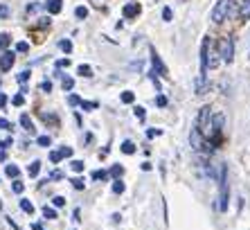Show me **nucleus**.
<instances>
[{"label":"nucleus","mask_w":250,"mask_h":230,"mask_svg":"<svg viewBox=\"0 0 250 230\" xmlns=\"http://www.w3.org/2000/svg\"><path fill=\"white\" fill-rule=\"evenodd\" d=\"M219 212H228V203H230V183H228V165L223 162L219 167Z\"/></svg>","instance_id":"f257e3e1"},{"label":"nucleus","mask_w":250,"mask_h":230,"mask_svg":"<svg viewBox=\"0 0 250 230\" xmlns=\"http://www.w3.org/2000/svg\"><path fill=\"white\" fill-rule=\"evenodd\" d=\"M234 14H237L234 0H219L214 5V9H212V21H214L216 25H221L226 18H232Z\"/></svg>","instance_id":"f03ea898"},{"label":"nucleus","mask_w":250,"mask_h":230,"mask_svg":"<svg viewBox=\"0 0 250 230\" xmlns=\"http://www.w3.org/2000/svg\"><path fill=\"white\" fill-rule=\"evenodd\" d=\"M219 57L223 64H232L234 61V39L232 36H223L219 41Z\"/></svg>","instance_id":"7ed1b4c3"},{"label":"nucleus","mask_w":250,"mask_h":230,"mask_svg":"<svg viewBox=\"0 0 250 230\" xmlns=\"http://www.w3.org/2000/svg\"><path fill=\"white\" fill-rule=\"evenodd\" d=\"M223 127H226V115L223 113H214L212 117H209V133H208V138L209 140H219V136H221Z\"/></svg>","instance_id":"20e7f679"},{"label":"nucleus","mask_w":250,"mask_h":230,"mask_svg":"<svg viewBox=\"0 0 250 230\" xmlns=\"http://www.w3.org/2000/svg\"><path fill=\"white\" fill-rule=\"evenodd\" d=\"M209 117H212L209 106H201V113H198V120H196V129L203 133V136L209 133Z\"/></svg>","instance_id":"39448f33"},{"label":"nucleus","mask_w":250,"mask_h":230,"mask_svg":"<svg viewBox=\"0 0 250 230\" xmlns=\"http://www.w3.org/2000/svg\"><path fill=\"white\" fill-rule=\"evenodd\" d=\"M151 66H153V72H156L158 77H163V79H167L169 77L167 66L163 64V59H160V54L156 52V47H151Z\"/></svg>","instance_id":"423d86ee"},{"label":"nucleus","mask_w":250,"mask_h":230,"mask_svg":"<svg viewBox=\"0 0 250 230\" xmlns=\"http://www.w3.org/2000/svg\"><path fill=\"white\" fill-rule=\"evenodd\" d=\"M209 43H212V41H209V36H205L203 39V43H201V79H208V50H209Z\"/></svg>","instance_id":"0eeeda50"},{"label":"nucleus","mask_w":250,"mask_h":230,"mask_svg":"<svg viewBox=\"0 0 250 230\" xmlns=\"http://www.w3.org/2000/svg\"><path fill=\"white\" fill-rule=\"evenodd\" d=\"M14 64H16V52L2 50V54H0V70H2V72H9V70L14 68Z\"/></svg>","instance_id":"6e6552de"},{"label":"nucleus","mask_w":250,"mask_h":230,"mask_svg":"<svg viewBox=\"0 0 250 230\" xmlns=\"http://www.w3.org/2000/svg\"><path fill=\"white\" fill-rule=\"evenodd\" d=\"M189 147H192L194 151H201V149H203V133L196 129V124H194L192 131H189Z\"/></svg>","instance_id":"1a4fd4ad"},{"label":"nucleus","mask_w":250,"mask_h":230,"mask_svg":"<svg viewBox=\"0 0 250 230\" xmlns=\"http://www.w3.org/2000/svg\"><path fill=\"white\" fill-rule=\"evenodd\" d=\"M221 64V57H219V47H212V43H209V50H208V70H214L216 66Z\"/></svg>","instance_id":"9d476101"},{"label":"nucleus","mask_w":250,"mask_h":230,"mask_svg":"<svg viewBox=\"0 0 250 230\" xmlns=\"http://www.w3.org/2000/svg\"><path fill=\"white\" fill-rule=\"evenodd\" d=\"M140 12H142V7H140L138 2H126L124 9H122V16L124 18H138Z\"/></svg>","instance_id":"9b49d317"},{"label":"nucleus","mask_w":250,"mask_h":230,"mask_svg":"<svg viewBox=\"0 0 250 230\" xmlns=\"http://www.w3.org/2000/svg\"><path fill=\"white\" fill-rule=\"evenodd\" d=\"M45 9H47V14L57 16V14L63 9V0H47V2H45Z\"/></svg>","instance_id":"f8f14e48"},{"label":"nucleus","mask_w":250,"mask_h":230,"mask_svg":"<svg viewBox=\"0 0 250 230\" xmlns=\"http://www.w3.org/2000/svg\"><path fill=\"white\" fill-rule=\"evenodd\" d=\"M21 127H23L27 133H34V131H36L34 122H32V117H29L27 113H23V115H21Z\"/></svg>","instance_id":"ddd939ff"},{"label":"nucleus","mask_w":250,"mask_h":230,"mask_svg":"<svg viewBox=\"0 0 250 230\" xmlns=\"http://www.w3.org/2000/svg\"><path fill=\"white\" fill-rule=\"evenodd\" d=\"M239 18L241 21H250V0H244L239 7Z\"/></svg>","instance_id":"4468645a"},{"label":"nucleus","mask_w":250,"mask_h":230,"mask_svg":"<svg viewBox=\"0 0 250 230\" xmlns=\"http://www.w3.org/2000/svg\"><path fill=\"white\" fill-rule=\"evenodd\" d=\"M120 149H122V154H126V156H133L138 147H135V144L131 142V140H124V142L120 144Z\"/></svg>","instance_id":"2eb2a0df"},{"label":"nucleus","mask_w":250,"mask_h":230,"mask_svg":"<svg viewBox=\"0 0 250 230\" xmlns=\"http://www.w3.org/2000/svg\"><path fill=\"white\" fill-rule=\"evenodd\" d=\"M61 88H63V91H72V88H75V79L70 75H61Z\"/></svg>","instance_id":"dca6fc26"},{"label":"nucleus","mask_w":250,"mask_h":230,"mask_svg":"<svg viewBox=\"0 0 250 230\" xmlns=\"http://www.w3.org/2000/svg\"><path fill=\"white\" fill-rule=\"evenodd\" d=\"M39 172H41V161H34L32 165L27 167V174L32 176V179H36V176H39Z\"/></svg>","instance_id":"f3484780"},{"label":"nucleus","mask_w":250,"mask_h":230,"mask_svg":"<svg viewBox=\"0 0 250 230\" xmlns=\"http://www.w3.org/2000/svg\"><path fill=\"white\" fill-rule=\"evenodd\" d=\"M21 210H23L25 214H34V206H32V201H27V199H21Z\"/></svg>","instance_id":"a211bd4d"},{"label":"nucleus","mask_w":250,"mask_h":230,"mask_svg":"<svg viewBox=\"0 0 250 230\" xmlns=\"http://www.w3.org/2000/svg\"><path fill=\"white\" fill-rule=\"evenodd\" d=\"M108 174H111V179H113V181H115V179H122L124 167H122V165H113V167H111V172H108Z\"/></svg>","instance_id":"6ab92c4d"},{"label":"nucleus","mask_w":250,"mask_h":230,"mask_svg":"<svg viewBox=\"0 0 250 230\" xmlns=\"http://www.w3.org/2000/svg\"><path fill=\"white\" fill-rule=\"evenodd\" d=\"M108 179H111V174L104 172V169H97V172H93V181H102V183H104V181H108Z\"/></svg>","instance_id":"aec40b11"},{"label":"nucleus","mask_w":250,"mask_h":230,"mask_svg":"<svg viewBox=\"0 0 250 230\" xmlns=\"http://www.w3.org/2000/svg\"><path fill=\"white\" fill-rule=\"evenodd\" d=\"M5 174L9 176V179H18L21 169H18V165H7V167H5Z\"/></svg>","instance_id":"412c9836"},{"label":"nucleus","mask_w":250,"mask_h":230,"mask_svg":"<svg viewBox=\"0 0 250 230\" xmlns=\"http://www.w3.org/2000/svg\"><path fill=\"white\" fill-rule=\"evenodd\" d=\"M43 217H45V219H50V221H52V219H57L59 214H57V210H54V207H50V206H43Z\"/></svg>","instance_id":"4be33fe9"},{"label":"nucleus","mask_w":250,"mask_h":230,"mask_svg":"<svg viewBox=\"0 0 250 230\" xmlns=\"http://www.w3.org/2000/svg\"><path fill=\"white\" fill-rule=\"evenodd\" d=\"M59 47H61L65 54H70V52H72V41H70V39H61V41H59Z\"/></svg>","instance_id":"5701e85b"},{"label":"nucleus","mask_w":250,"mask_h":230,"mask_svg":"<svg viewBox=\"0 0 250 230\" xmlns=\"http://www.w3.org/2000/svg\"><path fill=\"white\" fill-rule=\"evenodd\" d=\"M120 99H122L124 104H133V102H135V92H131V91H124L122 95H120Z\"/></svg>","instance_id":"b1692460"},{"label":"nucleus","mask_w":250,"mask_h":230,"mask_svg":"<svg viewBox=\"0 0 250 230\" xmlns=\"http://www.w3.org/2000/svg\"><path fill=\"white\" fill-rule=\"evenodd\" d=\"M9 16H12V9H9L5 2H0V21H7Z\"/></svg>","instance_id":"393cba45"},{"label":"nucleus","mask_w":250,"mask_h":230,"mask_svg":"<svg viewBox=\"0 0 250 230\" xmlns=\"http://www.w3.org/2000/svg\"><path fill=\"white\" fill-rule=\"evenodd\" d=\"M79 75L86 77V79H90V77H93V68H90V66H86V64H82V66H79Z\"/></svg>","instance_id":"a878e982"},{"label":"nucleus","mask_w":250,"mask_h":230,"mask_svg":"<svg viewBox=\"0 0 250 230\" xmlns=\"http://www.w3.org/2000/svg\"><path fill=\"white\" fill-rule=\"evenodd\" d=\"M124 190H126V185H124V181L115 179V183H113V192H115V194H124Z\"/></svg>","instance_id":"bb28decb"},{"label":"nucleus","mask_w":250,"mask_h":230,"mask_svg":"<svg viewBox=\"0 0 250 230\" xmlns=\"http://www.w3.org/2000/svg\"><path fill=\"white\" fill-rule=\"evenodd\" d=\"M12 46V36L9 34H0V50H7Z\"/></svg>","instance_id":"cd10ccee"},{"label":"nucleus","mask_w":250,"mask_h":230,"mask_svg":"<svg viewBox=\"0 0 250 230\" xmlns=\"http://www.w3.org/2000/svg\"><path fill=\"white\" fill-rule=\"evenodd\" d=\"M83 111H95V109H99V104L97 102H88V99H82V104H79Z\"/></svg>","instance_id":"c85d7f7f"},{"label":"nucleus","mask_w":250,"mask_h":230,"mask_svg":"<svg viewBox=\"0 0 250 230\" xmlns=\"http://www.w3.org/2000/svg\"><path fill=\"white\" fill-rule=\"evenodd\" d=\"M75 16L79 18V21H83V18H88V7H83V5H79L75 9Z\"/></svg>","instance_id":"c756f323"},{"label":"nucleus","mask_w":250,"mask_h":230,"mask_svg":"<svg viewBox=\"0 0 250 230\" xmlns=\"http://www.w3.org/2000/svg\"><path fill=\"white\" fill-rule=\"evenodd\" d=\"M36 144H39V147H50V144H52V138H50V136H39V138H36Z\"/></svg>","instance_id":"7c9ffc66"},{"label":"nucleus","mask_w":250,"mask_h":230,"mask_svg":"<svg viewBox=\"0 0 250 230\" xmlns=\"http://www.w3.org/2000/svg\"><path fill=\"white\" fill-rule=\"evenodd\" d=\"M163 21L165 23H171V21H174V12H171V7H165L163 9Z\"/></svg>","instance_id":"2f4dec72"},{"label":"nucleus","mask_w":250,"mask_h":230,"mask_svg":"<svg viewBox=\"0 0 250 230\" xmlns=\"http://www.w3.org/2000/svg\"><path fill=\"white\" fill-rule=\"evenodd\" d=\"M61 179H65V174L61 169H54L52 174H47V181H61Z\"/></svg>","instance_id":"473e14b6"},{"label":"nucleus","mask_w":250,"mask_h":230,"mask_svg":"<svg viewBox=\"0 0 250 230\" xmlns=\"http://www.w3.org/2000/svg\"><path fill=\"white\" fill-rule=\"evenodd\" d=\"M43 120L50 122V124H54V127H59V117L54 113H43Z\"/></svg>","instance_id":"72a5a7b5"},{"label":"nucleus","mask_w":250,"mask_h":230,"mask_svg":"<svg viewBox=\"0 0 250 230\" xmlns=\"http://www.w3.org/2000/svg\"><path fill=\"white\" fill-rule=\"evenodd\" d=\"M29 77H32V72H29V70H23V72H21V75L16 77V79H18V84H27Z\"/></svg>","instance_id":"f704fd0d"},{"label":"nucleus","mask_w":250,"mask_h":230,"mask_svg":"<svg viewBox=\"0 0 250 230\" xmlns=\"http://www.w3.org/2000/svg\"><path fill=\"white\" fill-rule=\"evenodd\" d=\"M167 104H169V99L165 97V95H160V92H158V95H156V106H160V109H165Z\"/></svg>","instance_id":"c9c22d12"},{"label":"nucleus","mask_w":250,"mask_h":230,"mask_svg":"<svg viewBox=\"0 0 250 230\" xmlns=\"http://www.w3.org/2000/svg\"><path fill=\"white\" fill-rule=\"evenodd\" d=\"M16 52H21V54H23V52H29V43H27V41H18V43H16Z\"/></svg>","instance_id":"e433bc0d"},{"label":"nucleus","mask_w":250,"mask_h":230,"mask_svg":"<svg viewBox=\"0 0 250 230\" xmlns=\"http://www.w3.org/2000/svg\"><path fill=\"white\" fill-rule=\"evenodd\" d=\"M12 190L16 192V194H23V190H25L23 181H14V183H12Z\"/></svg>","instance_id":"4c0bfd02"},{"label":"nucleus","mask_w":250,"mask_h":230,"mask_svg":"<svg viewBox=\"0 0 250 230\" xmlns=\"http://www.w3.org/2000/svg\"><path fill=\"white\" fill-rule=\"evenodd\" d=\"M70 167H72V172H83V161H72L70 162Z\"/></svg>","instance_id":"58836bf2"},{"label":"nucleus","mask_w":250,"mask_h":230,"mask_svg":"<svg viewBox=\"0 0 250 230\" xmlns=\"http://www.w3.org/2000/svg\"><path fill=\"white\" fill-rule=\"evenodd\" d=\"M70 183H72V187H75V190H83V187H86L83 179H70Z\"/></svg>","instance_id":"ea45409f"},{"label":"nucleus","mask_w":250,"mask_h":230,"mask_svg":"<svg viewBox=\"0 0 250 230\" xmlns=\"http://www.w3.org/2000/svg\"><path fill=\"white\" fill-rule=\"evenodd\" d=\"M12 104H14V106H23V104H25L23 92H18V95H14V97H12Z\"/></svg>","instance_id":"a19ab883"},{"label":"nucleus","mask_w":250,"mask_h":230,"mask_svg":"<svg viewBox=\"0 0 250 230\" xmlns=\"http://www.w3.org/2000/svg\"><path fill=\"white\" fill-rule=\"evenodd\" d=\"M0 129H5V131H14V124L9 120H5V117H0Z\"/></svg>","instance_id":"79ce46f5"},{"label":"nucleus","mask_w":250,"mask_h":230,"mask_svg":"<svg viewBox=\"0 0 250 230\" xmlns=\"http://www.w3.org/2000/svg\"><path fill=\"white\" fill-rule=\"evenodd\" d=\"M68 66H70V59H57V61H54V68H59V70L68 68Z\"/></svg>","instance_id":"37998d69"},{"label":"nucleus","mask_w":250,"mask_h":230,"mask_svg":"<svg viewBox=\"0 0 250 230\" xmlns=\"http://www.w3.org/2000/svg\"><path fill=\"white\" fill-rule=\"evenodd\" d=\"M68 104L70 106H79V104H82V97H79V95H68Z\"/></svg>","instance_id":"c03bdc74"},{"label":"nucleus","mask_w":250,"mask_h":230,"mask_svg":"<svg viewBox=\"0 0 250 230\" xmlns=\"http://www.w3.org/2000/svg\"><path fill=\"white\" fill-rule=\"evenodd\" d=\"M133 113H135V117H138V120H145V117H146V111L142 109V106H135Z\"/></svg>","instance_id":"a18cd8bd"},{"label":"nucleus","mask_w":250,"mask_h":230,"mask_svg":"<svg viewBox=\"0 0 250 230\" xmlns=\"http://www.w3.org/2000/svg\"><path fill=\"white\" fill-rule=\"evenodd\" d=\"M59 154H61V158H70V156H72V147H61Z\"/></svg>","instance_id":"49530a36"},{"label":"nucleus","mask_w":250,"mask_h":230,"mask_svg":"<svg viewBox=\"0 0 250 230\" xmlns=\"http://www.w3.org/2000/svg\"><path fill=\"white\" fill-rule=\"evenodd\" d=\"M52 203H54V207H63L65 206V199H63V196H54Z\"/></svg>","instance_id":"de8ad7c7"},{"label":"nucleus","mask_w":250,"mask_h":230,"mask_svg":"<svg viewBox=\"0 0 250 230\" xmlns=\"http://www.w3.org/2000/svg\"><path fill=\"white\" fill-rule=\"evenodd\" d=\"M158 136H163L160 129H149V131H146V138H158Z\"/></svg>","instance_id":"09e8293b"},{"label":"nucleus","mask_w":250,"mask_h":230,"mask_svg":"<svg viewBox=\"0 0 250 230\" xmlns=\"http://www.w3.org/2000/svg\"><path fill=\"white\" fill-rule=\"evenodd\" d=\"M41 91L43 92H50V91H52V81H47V79L41 81Z\"/></svg>","instance_id":"8fccbe9b"},{"label":"nucleus","mask_w":250,"mask_h":230,"mask_svg":"<svg viewBox=\"0 0 250 230\" xmlns=\"http://www.w3.org/2000/svg\"><path fill=\"white\" fill-rule=\"evenodd\" d=\"M12 144H14V140H12V138H5L2 142H0V149H9Z\"/></svg>","instance_id":"3c124183"},{"label":"nucleus","mask_w":250,"mask_h":230,"mask_svg":"<svg viewBox=\"0 0 250 230\" xmlns=\"http://www.w3.org/2000/svg\"><path fill=\"white\" fill-rule=\"evenodd\" d=\"M7 102H9V97H7L5 92H0V109H5V106H7Z\"/></svg>","instance_id":"603ef678"},{"label":"nucleus","mask_w":250,"mask_h":230,"mask_svg":"<svg viewBox=\"0 0 250 230\" xmlns=\"http://www.w3.org/2000/svg\"><path fill=\"white\" fill-rule=\"evenodd\" d=\"M61 161V154H59V151H52V154H50V162H59Z\"/></svg>","instance_id":"864d4df0"},{"label":"nucleus","mask_w":250,"mask_h":230,"mask_svg":"<svg viewBox=\"0 0 250 230\" xmlns=\"http://www.w3.org/2000/svg\"><path fill=\"white\" fill-rule=\"evenodd\" d=\"M72 219H75V224H79V221H82V210H79V207L72 212Z\"/></svg>","instance_id":"5fc2aeb1"},{"label":"nucleus","mask_w":250,"mask_h":230,"mask_svg":"<svg viewBox=\"0 0 250 230\" xmlns=\"http://www.w3.org/2000/svg\"><path fill=\"white\" fill-rule=\"evenodd\" d=\"M5 219H7V224L12 226V228H14V230H21V228H18V224H16V221H14V219H12V217H5Z\"/></svg>","instance_id":"6e6d98bb"},{"label":"nucleus","mask_w":250,"mask_h":230,"mask_svg":"<svg viewBox=\"0 0 250 230\" xmlns=\"http://www.w3.org/2000/svg\"><path fill=\"white\" fill-rule=\"evenodd\" d=\"M36 9H39V5H36V2H32V5H27V14L36 12Z\"/></svg>","instance_id":"4d7b16f0"},{"label":"nucleus","mask_w":250,"mask_h":230,"mask_svg":"<svg viewBox=\"0 0 250 230\" xmlns=\"http://www.w3.org/2000/svg\"><path fill=\"white\" fill-rule=\"evenodd\" d=\"M7 161V154H5V149H2V151H0V162H5Z\"/></svg>","instance_id":"13d9d810"},{"label":"nucleus","mask_w":250,"mask_h":230,"mask_svg":"<svg viewBox=\"0 0 250 230\" xmlns=\"http://www.w3.org/2000/svg\"><path fill=\"white\" fill-rule=\"evenodd\" d=\"M32 230H43L41 224H32Z\"/></svg>","instance_id":"bf43d9fd"},{"label":"nucleus","mask_w":250,"mask_h":230,"mask_svg":"<svg viewBox=\"0 0 250 230\" xmlns=\"http://www.w3.org/2000/svg\"><path fill=\"white\" fill-rule=\"evenodd\" d=\"M0 210H2V199H0Z\"/></svg>","instance_id":"052dcab7"},{"label":"nucleus","mask_w":250,"mask_h":230,"mask_svg":"<svg viewBox=\"0 0 250 230\" xmlns=\"http://www.w3.org/2000/svg\"><path fill=\"white\" fill-rule=\"evenodd\" d=\"M0 142H2V140H0Z\"/></svg>","instance_id":"680f3d73"}]
</instances>
